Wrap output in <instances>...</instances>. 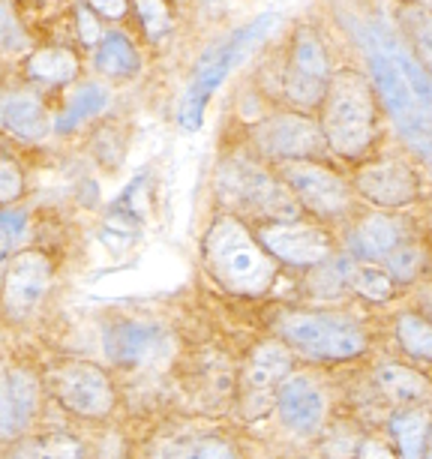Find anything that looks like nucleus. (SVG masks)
<instances>
[{"label":"nucleus","instance_id":"1","mask_svg":"<svg viewBox=\"0 0 432 459\" xmlns=\"http://www.w3.org/2000/svg\"><path fill=\"white\" fill-rule=\"evenodd\" d=\"M322 133L327 151L342 160H364L378 138V100L369 75L336 69L322 102Z\"/></svg>","mask_w":432,"mask_h":459},{"label":"nucleus","instance_id":"2","mask_svg":"<svg viewBox=\"0 0 432 459\" xmlns=\"http://www.w3.org/2000/svg\"><path fill=\"white\" fill-rule=\"evenodd\" d=\"M202 253L213 280L235 294H264L276 280V262L238 216H216L202 238Z\"/></svg>","mask_w":432,"mask_h":459},{"label":"nucleus","instance_id":"3","mask_svg":"<svg viewBox=\"0 0 432 459\" xmlns=\"http://www.w3.org/2000/svg\"><path fill=\"white\" fill-rule=\"evenodd\" d=\"M276 24H280V15H273V13L258 15V19L244 24V28H238L222 42H216L213 48L204 51L202 60H198L193 69V79L186 84L184 100H180V108H177L180 126L184 129L202 126L204 106H207V100L213 97V91L229 79V73L249 55V51L255 46H262V42L271 37Z\"/></svg>","mask_w":432,"mask_h":459},{"label":"nucleus","instance_id":"4","mask_svg":"<svg viewBox=\"0 0 432 459\" xmlns=\"http://www.w3.org/2000/svg\"><path fill=\"white\" fill-rule=\"evenodd\" d=\"M360 48H364L367 66H369V84L376 91V100L382 102L384 115L391 117V124L400 129L402 138L409 142L418 153H427L432 160V124L420 111L418 100L405 84L402 73L396 64L387 57V51L378 42L376 22L360 24Z\"/></svg>","mask_w":432,"mask_h":459},{"label":"nucleus","instance_id":"5","mask_svg":"<svg viewBox=\"0 0 432 459\" xmlns=\"http://www.w3.org/2000/svg\"><path fill=\"white\" fill-rule=\"evenodd\" d=\"M216 189L222 198L238 204L240 211L258 216L264 222H291L300 220V204L285 186L282 178H273L271 171L258 166L249 157H231L216 171Z\"/></svg>","mask_w":432,"mask_h":459},{"label":"nucleus","instance_id":"6","mask_svg":"<svg viewBox=\"0 0 432 459\" xmlns=\"http://www.w3.org/2000/svg\"><path fill=\"white\" fill-rule=\"evenodd\" d=\"M285 345L313 360H354L369 349L364 327L331 313H285L276 322Z\"/></svg>","mask_w":432,"mask_h":459},{"label":"nucleus","instance_id":"7","mask_svg":"<svg viewBox=\"0 0 432 459\" xmlns=\"http://www.w3.org/2000/svg\"><path fill=\"white\" fill-rule=\"evenodd\" d=\"M331 57L322 37L309 24H298L289 42V60L282 66V97L291 111H313L322 108V102L331 88Z\"/></svg>","mask_w":432,"mask_h":459},{"label":"nucleus","instance_id":"8","mask_svg":"<svg viewBox=\"0 0 432 459\" xmlns=\"http://www.w3.org/2000/svg\"><path fill=\"white\" fill-rule=\"evenodd\" d=\"M51 394L69 414L82 420H106L117 405L108 372L91 360L60 363L51 372Z\"/></svg>","mask_w":432,"mask_h":459},{"label":"nucleus","instance_id":"9","mask_svg":"<svg viewBox=\"0 0 432 459\" xmlns=\"http://www.w3.org/2000/svg\"><path fill=\"white\" fill-rule=\"evenodd\" d=\"M253 142L264 157L280 162H315L327 151L322 124L304 111H280L253 126Z\"/></svg>","mask_w":432,"mask_h":459},{"label":"nucleus","instance_id":"10","mask_svg":"<svg viewBox=\"0 0 432 459\" xmlns=\"http://www.w3.org/2000/svg\"><path fill=\"white\" fill-rule=\"evenodd\" d=\"M282 180L298 198L300 211H309L318 220H342L351 211V184L322 162H285Z\"/></svg>","mask_w":432,"mask_h":459},{"label":"nucleus","instance_id":"11","mask_svg":"<svg viewBox=\"0 0 432 459\" xmlns=\"http://www.w3.org/2000/svg\"><path fill=\"white\" fill-rule=\"evenodd\" d=\"M351 189L354 195L376 204L378 211H402V207L420 202L423 180L405 157H384L376 162H364L354 171Z\"/></svg>","mask_w":432,"mask_h":459},{"label":"nucleus","instance_id":"12","mask_svg":"<svg viewBox=\"0 0 432 459\" xmlns=\"http://www.w3.org/2000/svg\"><path fill=\"white\" fill-rule=\"evenodd\" d=\"M255 240L273 262L289 267H318L327 258H333V238L327 235L322 225L313 222H262L253 231Z\"/></svg>","mask_w":432,"mask_h":459},{"label":"nucleus","instance_id":"13","mask_svg":"<svg viewBox=\"0 0 432 459\" xmlns=\"http://www.w3.org/2000/svg\"><path fill=\"white\" fill-rule=\"evenodd\" d=\"M51 273H55V264H51L48 253L33 247L19 249L6 264L4 282H0V307H4V313L10 318H28L48 294Z\"/></svg>","mask_w":432,"mask_h":459},{"label":"nucleus","instance_id":"14","mask_svg":"<svg viewBox=\"0 0 432 459\" xmlns=\"http://www.w3.org/2000/svg\"><path fill=\"white\" fill-rule=\"evenodd\" d=\"M273 400L280 420L291 432H298V436H318L322 432L327 418V396L313 376H307V372L289 376L276 387Z\"/></svg>","mask_w":432,"mask_h":459},{"label":"nucleus","instance_id":"15","mask_svg":"<svg viewBox=\"0 0 432 459\" xmlns=\"http://www.w3.org/2000/svg\"><path fill=\"white\" fill-rule=\"evenodd\" d=\"M168 333L153 322H117L106 331V354L117 367H148L166 358Z\"/></svg>","mask_w":432,"mask_h":459},{"label":"nucleus","instance_id":"16","mask_svg":"<svg viewBox=\"0 0 432 459\" xmlns=\"http://www.w3.org/2000/svg\"><path fill=\"white\" fill-rule=\"evenodd\" d=\"M409 238V222L402 216H393L391 211L369 213L358 220L349 231V249L351 258L369 264H384V258L400 249Z\"/></svg>","mask_w":432,"mask_h":459},{"label":"nucleus","instance_id":"17","mask_svg":"<svg viewBox=\"0 0 432 459\" xmlns=\"http://www.w3.org/2000/svg\"><path fill=\"white\" fill-rule=\"evenodd\" d=\"M291 376V351L282 342H262L244 363L240 385L249 400H267L276 396V387Z\"/></svg>","mask_w":432,"mask_h":459},{"label":"nucleus","instance_id":"18","mask_svg":"<svg viewBox=\"0 0 432 459\" xmlns=\"http://www.w3.org/2000/svg\"><path fill=\"white\" fill-rule=\"evenodd\" d=\"M373 378L378 394L387 403L400 405V409H423L432 400V381L418 367H409V363H378Z\"/></svg>","mask_w":432,"mask_h":459},{"label":"nucleus","instance_id":"19","mask_svg":"<svg viewBox=\"0 0 432 459\" xmlns=\"http://www.w3.org/2000/svg\"><path fill=\"white\" fill-rule=\"evenodd\" d=\"M376 33H378L382 48L387 51V57H391L396 64V69L402 73V79H405V84H409V91L414 93V100H418L420 111L427 115V120L432 124V75L411 57V51L402 46V39L396 37L387 24L376 22Z\"/></svg>","mask_w":432,"mask_h":459},{"label":"nucleus","instance_id":"20","mask_svg":"<svg viewBox=\"0 0 432 459\" xmlns=\"http://www.w3.org/2000/svg\"><path fill=\"white\" fill-rule=\"evenodd\" d=\"M396 24H400L402 46L432 75V6L418 4V0H405L396 10Z\"/></svg>","mask_w":432,"mask_h":459},{"label":"nucleus","instance_id":"21","mask_svg":"<svg viewBox=\"0 0 432 459\" xmlns=\"http://www.w3.org/2000/svg\"><path fill=\"white\" fill-rule=\"evenodd\" d=\"M0 124H4V129H10L15 138H22V142H39L48 133L46 106L37 97H30V93H15V97L4 100Z\"/></svg>","mask_w":432,"mask_h":459},{"label":"nucleus","instance_id":"22","mask_svg":"<svg viewBox=\"0 0 432 459\" xmlns=\"http://www.w3.org/2000/svg\"><path fill=\"white\" fill-rule=\"evenodd\" d=\"M396 441V459H423L432 436V414L427 409H400L387 420Z\"/></svg>","mask_w":432,"mask_h":459},{"label":"nucleus","instance_id":"23","mask_svg":"<svg viewBox=\"0 0 432 459\" xmlns=\"http://www.w3.org/2000/svg\"><path fill=\"white\" fill-rule=\"evenodd\" d=\"M345 285H349V291L369 303H391L396 298V282L391 280V273L382 264L358 262V258H349Z\"/></svg>","mask_w":432,"mask_h":459},{"label":"nucleus","instance_id":"24","mask_svg":"<svg viewBox=\"0 0 432 459\" xmlns=\"http://www.w3.org/2000/svg\"><path fill=\"white\" fill-rule=\"evenodd\" d=\"M93 66L102 75H108V79H133L138 66H142V60H138V51L129 42V37H124V33H108L102 39V46L97 48V55H93Z\"/></svg>","mask_w":432,"mask_h":459},{"label":"nucleus","instance_id":"25","mask_svg":"<svg viewBox=\"0 0 432 459\" xmlns=\"http://www.w3.org/2000/svg\"><path fill=\"white\" fill-rule=\"evenodd\" d=\"M28 75L42 84H66L79 75V57L66 48H42L28 57Z\"/></svg>","mask_w":432,"mask_h":459},{"label":"nucleus","instance_id":"26","mask_svg":"<svg viewBox=\"0 0 432 459\" xmlns=\"http://www.w3.org/2000/svg\"><path fill=\"white\" fill-rule=\"evenodd\" d=\"M108 106V91L102 88V84L91 82V84H82L79 91H73V97L66 100L64 111L57 115L55 120V129L57 133H69V129H75L79 124H84V120L97 117L102 108Z\"/></svg>","mask_w":432,"mask_h":459},{"label":"nucleus","instance_id":"27","mask_svg":"<svg viewBox=\"0 0 432 459\" xmlns=\"http://www.w3.org/2000/svg\"><path fill=\"white\" fill-rule=\"evenodd\" d=\"M396 342L411 360L432 363V318L423 313H402L396 318Z\"/></svg>","mask_w":432,"mask_h":459},{"label":"nucleus","instance_id":"28","mask_svg":"<svg viewBox=\"0 0 432 459\" xmlns=\"http://www.w3.org/2000/svg\"><path fill=\"white\" fill-rule=\"evenodd\" d=\"M19 459H88V450L69 432H46L24 441Z\"/></svg>","mask_w":432,"mask_h":459},{"label":"nucleus","instance_id":"29","mask_svg":"<svg viewBox=\"0 0 432 459\" xmlns=\"http://www.w3.org/2000/svg\"><path fill=\"white\" fill-rule=\"evenodd\" d=\"M166 459H240V450L222 436H189L168 445Z\"/></svg>","mask_w":432,"mask_h":459},{"label":"nucleus","instance_id":"30","mask_svg":"<svg viewBox=\"0 0 432 459\" xmlns=\"http://www.w3.org/2000/svg\"><path fill=\"white\" fill-rule=\"evenodd\" d=\"M6 376H10L15 420H19V429H24L39 409V378L33 376L30 369H13V372H6Z\"/></svg>","mask_w":432,"mask_h":459},{"label":"nucleus","instance_id":"31","mask_svg":"<svg viewBox=\"0 0 432 459\" xmlns=\"http://www.w3.org/2000/svg\"><path fill=\"white\" fill-rule=\"evenodd\" d=\"M382 267L391 273V280L396 285H409L423 273V249L414 244V240H405L400 249H393V253L384 258Z\"/></svg>","mask_w":432,"mask_h":459},{"label":"nucleus","instance_id":"32","mask_svg":"<svg viewBox=\"0 0 432 459\" xmlns=\"http://www.w3.org/2000/svg\"><path fill=\"white\" fill-rule=\"evenodd\" d=\"M135 13L151 42H160L171 33V13L166 0H135Z\"/></svg>","mask_w":432,"mask_h":459},{"label":"nucleus","instance_id":"33","mask_svg":"<svg viewBox=\"0 0 432 459\" xmlns=\"http://www.w3.org/2000/svg\"><path fill=\"white\" fill-rule=\"evenodd\" d=\"M24 193V175L13 160H0V207H10Z\"/></svg>","mask_w":432,"mask_h":459},{"label":"nucleus","instance_id":"34","mask_svg":"<svg viewBox=\"0 0 432 459\" xmlns=\"http://www.w3.org/2000/svg\"><path fill=\"white\" fill-rule=\"evenodd\" d=\"M24 238H28V213L24 211H0V240H4V244L15 253V249L24 244Z\"/></svg>","mask_w":432,"mask_h":459},{"label":"nucleus","instance_id":"35","mask_svg":"<svg viewBox=\"0 0 432 459\" xmlns=\"http://www.w3.org/2000/svg\"><path fill=\"white\" fill-rule=\"evenodd\" d=\"M19 420L13 411V396H10V376L0 369V441H10L19 436Z\"/></svg>","mask_w":432,"mask_h":459},{"label":"nucleus","instance_id":"36","mask_svg":"<svg viewBox=\"0 0 432 459\" xmlns=\"http://www.w3.org/2000/svg\"><path fill=\"white\" fill-rule=\"evenodd\" d=\"M360 445H364V438H360L358 432L340 427V436H327L324 454H327V459H354Z\"/></svg>","mask_w":432,"mask_h":459},{"label":"nucleus","instance_id":"37","mask_svg":"<svg viewBox=\"0 0 432 459\" xmlns=\"http://www.w3.org/2000/svg\"><path fill=\"white\" fill-rule=\"evenodd\" d=\"M75 15H79L82 42H84V46H97V39H99V24H97V15L91 13V6H88V4H82L79 10H75Z\"/></svg>","mask_w":432,"mask_h":459},{"label":"nucleus","instance_id":"38","mask_svg":"<svg viewBox=\"0 0 432 459\" xmlns=\"http://www.w3.org/2000/svg\"><path fill=\"white\" fill-rule=\"evenodd\" d=\"M19 46H22L19 30H15L10 13L0 6V51H13V48H19Z\"/></svg>","mask_w":432,"mask_h":459},{"label":"nucleus","instance_id":"39","mask_svg":"<svg viewBox=\"0 0 432 459\" xmlns=\"http://www.w3.org/2000/svg\"><path fill=\"white\" fill-rule=\"evenodd\" d=\"M354 459H396V454L384 445V441L364 438V445H360L358 456H354Z\"/></svg>","mask_w":432,"mask_h":459},{"label":"nucleus","instance_id":"40","mask_svg":"<svg viewBox=\"0 0 432 459\" xmlns=\"http://www.w3.org/2000/svg\"><path fill=\"white\" fill-rule=\"evenodd\" d=\"M88 6L106 19H120L126 13V0H88Z\"/></svg>","mask_w":432,"mask_h":459},{"label":"nucleus","instance_id":"41","mask_svg":"<svg viewBox=\"0 0 432 459\" xmlns=\"http://www.w3.org/2000/svg\"><path fill=\"white\" fill-rule=\"evenodd\" d=\"M15 253L10 247L4 244V240H0V280H4V273H6V264H10V258H13Z\"/></svg>","mask_w":432,"mask_h":459},{"label":"nucleus","instance_id":"42","mask_svg":"<svg viewBox=\"0 0 432 459\" xmlns=\"http://www.w3.org/2000/svg\"><path fill=\"white\" fill-rule=\"evenodd\" d=\"M423 459H432V436H429V445H427V454H423Z\"/></svg>","mask_w":432,"mask_h":459},{"label":"nucleus","instance_id":"43","mask_svg":"<svg viewBox=\"0 0 432 459\" xmlns=\"http://www.w3.org/2000/svg\"><path fill=\"white\" fill-rule=\"evenodd\" d=\"M429 313H432V300H429Z\"/></svg>","mask_w":432,"mask_h":459}]
</instances>
